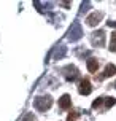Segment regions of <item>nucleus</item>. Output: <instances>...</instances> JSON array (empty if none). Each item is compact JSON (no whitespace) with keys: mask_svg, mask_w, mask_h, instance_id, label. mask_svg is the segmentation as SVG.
<instances>
[{"mask_svg":"<svg viewBox=\"0 0 116 121\" xmlns=\"http://www.w3.org/2000/svg\"><path fill=\"white\" fill-rule=\"evenodd\" d=\"M113 75H116V65H115V64H107L104 73H102L99 78H100V80H102V78H108V77H113Z\"/></svg>","mask_w":116,"mask_h":121,"instance_id":"nucleus-7","label":"nucleus"},{"mask_svg":"<svg viewBox=\"0 0 116 121\" xmlns=\"http://www.w3.org/2000/svg\"><path fill=\"white\" fill-rule=\"evenodd\" d=\"M64 72H65V78L68 80V81H73V80L78 78V69L75 65H67L65 69H64Z\"/></svg>","mask_w":116,"mask_h":121,"instance_id":"nucleus-5","label":"nucleus"},{"mask_svg":"<svg viewBox=\"0 0 116 121\" xmlns=\"http://www.w3.org/2000/svg\"><path fill=\"white\" fill-rule=\"evenodd\" d=\"M78 92L81 96H89L92 92V86H91V81L89 78H81L78 83Z\"/></svg>","mask_w":116,"mask_h":121,"instance_id":"nucleus-2","label":"nucleus"},{"mask_svg":"<svg viewBox=\"0 0 116 121\" xmlns=\"http://www.w3.org/2000/svg\"><path fill=\"white\" fill-rule=\"evenodd\" d=\"M102 18H104V13H100V11H94L91 13L87 18H86V24L87 26H91V27H94V26H97L100 21H102Z\"/></svg>","mask_w":116,"mask_h":121,"instance_id":"nucleus-3","label":"nucleus"},{"mask_svg":"<svg viewBox=\"0 0 116 121\" xmlns=\"http://www.w3.org/2000/svg\"><path fill=\"white\" fill-rule=\"evenodd\" d=\"M104 100H105V97H97V99L92 102V108H94V110L100 108V107H102V104H104Z\"/></svg>","mask_w":116,"mask_h":121,"instance_id":"nucleus-11","label":"nucleus"},{"mask_svg":"<svg viewBox=\"0 0 116 121\" xmlns=\"http://www.w3.org/2000/svg\"><path fill=\"white\" fill-rule=\"evenodd\" d=\"M86 65H87V70L91 73H95L99 69V59H95V57H89L87 59V62H86Z\"/></svg>","mask_w":116,"mask_h":121,"instance_id":"nucleus-8","label":"nucleus"},{"mask_svg":"<svg viewBox=\"0 0 116 121\" xmlns=\"http://www.w3.org/2000/svg\"><path fill=\"white\" fill-rule=\"evenodd\" d=\"M76 118H78V112H73V113H68L67 121H75Z\"/></svg>","mask_w":116,"mask_h":121,"instance_id":"nucleus-12","label":"nucleus"},{"mask_svg":"<svg viewBox=\"0 0 116 121\" xmlns=\"http://www.w3.org/2000/svg\"><path fill=\"white\" fill-rule=\"evenodd\" d=\"M91 40H92V45H94V46H104V43H105V32H104V30L94 32Z\"/></svg>","mask_w":116,"mask_h":121,"instance_id":"nucleus-4","label":"nucleus"},{"mask_svg":"<svg viewBox=\"0 0 116 121\" xmlns=\"http://www.w3.org/2000/svg\"><path fill=\"white\" fill-rule=\"evenodd\" d=\"M108 26H111V27H116V21H113V22H108Z\"/></svg>","mask_w":116,"mask_h":121,"instance_id":"nucleus-13","label":"nucleus"},{"mask_svg":"<svg viewBox=\"0 0 116 121\" xmlns=\"http://www.w3.org/2000/svg\"><path fill=\"white\" fill-rule=\"evenodd\" d=\"M104 102H105V108H110V107H113L116 104V99L115 97H105Z\"/></svg>","mask_w":116,"mask_h":121,"instance_id":"nucleus-10","label":"nucleus"},{"mask_svg":"<svg viewBox=\"0 0 116 121\" xmlns=\"http://www.w3.org/2000/svg\"><path fill=\"white\" fill-rule=\"evenodd\" d=\"M57 105H59L61 110H70L72 108V99H70V96H68V94H64V96L59 99Z\"/></svg>","mask_w":116,"mask_h":121,"instance_id":"nucleus-6","label":"nucleus"},{"mask_svg":"<svg viewBox=\"0 0 116 121\" xmlns=\"http://www.w3.org/2000/svg\"><path fill=\"white\" fill-rule=\"evenodd\" d=\"M110 51L116 53V32H113L110 35Z\"/></svg>","mask_w":116,"mask_h":121,"instance_id":"nucleus-9","label":"nucleus"},{"mask_svg":"<svg viewBox=\"0 0 116 121\" xmlns=\"http://www.w3.org/2000/svg\"><path fill=\"white\" fill-rule=\"evenodd\" d=\"M51 105H53V99L49 96L35 97V100H33V107H35L38 112H46V110H49Z\"/></svg>","mask_w":116,"mask_h":121,"instance_id":"nucleus-1","label":"nucleus"}]
</instances>
